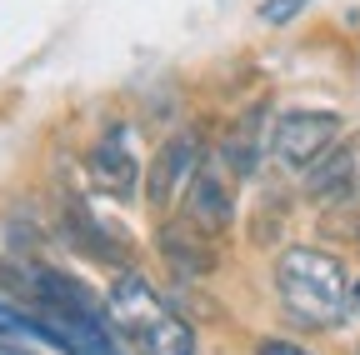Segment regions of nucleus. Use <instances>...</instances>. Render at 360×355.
<instances>
[{
    "label": "nucleus",
    "mask_w": 360,
    "mask_h": 355,
    "mask_svg": "<svg viewBox=\"0 0 360 355\" xmlns=\"http://www.w3.org/2000/svg\"><path fill=\"white\" fill-rule=\"evenodd\" d=\"M231 215H236V205H231V186H225V175L220 170H200L195 175V186L186 191V220L195 231H205L210 240H220L225 231H231Z\"/></svg>",
    "instance_id": "39448f33"
},
{
    "label": "nucleus",
    "mask_w": 360,
    "mask_h": 355,
    "mask_svg": "<svg viewBox=\"0 0 360 355\" xmlns=\"http://www.w3.org/2000/svg\"><path fill=\"white\" fill-rule=\"evenodd\" d=\"M305 6H310V0H260V11H255V15H260L265 25H290Z\"/></svg>",
    "instance_id": "9d476101"
},
{
    "label": "nucleus",
    "mask_w": 360,
    "mask_h": 355,
    "mask_svg": "<svg viewBox=\"0 0 360 355\" xmlns=\"http://www.w3.org/2000/svg\"><path fill=\"white\" fill-rule=\"evenodd\" d=\"M90 165H96V181H101V186H110L115 195H135L141 165H135V155L125 150V141H120V136L96 141V150H90Z\"/></svg>",
    "instance_id": "1a4fd4ad"
},
{
    "label": "nucleus",
    "mask_w": 360,
    "mask_h": 355,
    "mask_svg": "<svg viewBox=\"0 0 360 355\" xmlns=\"http://www.w3.org/2000/svg\"><path fill=\"white\" fill-rule=\"evenodd\" d=\"M350 280H345V265L330 250H310L295 245L276 260V295L285 305V316L305 330H335L355 316V300H350Z\"/></svg>",
    "instance_id": "f257e3e1"
},
{
    "label": "nucleus",
    "mask_w": 360,
    "mask_h": 355,
    "mask_svg": "<svg viewBox=\"0 0 360 355\" xmlns=\"http://www.w3.org/2000/svg\"><path fill=\"white\" fill-rule=\"evenodd\" d=\"M110 321L135 345V355H195V330L155 295V285L135 271H120L110 285Z\"/></svg>",
    "instance_id": "f03ea898"
},
{
    "label": "nucleus",
    "mask_w": 360,
    "mask_h": 355,
    "mask_svg": "<svg viewBox=\"0 0 360 355\" xmlns=\"http://www.w3.org/2000/svg\"><path fill=\"white\" fill-rule=\"evenodd\" d=\"M355 355H360V350H355Z\"/></svg>",
    "instance_id": "2eb2a0df"
},
{
    "label": "nucleus",
    "mask_w": 360,
    "mask_h": 355,
    "mask_svg": "<svg viewBox=\"0 0 360 355\" xmlns=\"http://www.w3.org/2000/svg\"><path fill=\"white\" fill-rule=\"evenodd\" d=\"M0 355H30V350H20V345H6V340H0Z\"/></svg>",
    "instance_id": "ddd939ff"
},
{
    "label": "nucleus",
    "mask_w": 360,
    "mask_h": 355,
    "mask_svg": "<svg viewBox=\"0 0 360 355\" xmlns=\"http://www.w3.org/2000/svg\"><path fill=\"white\" fill-rule=\"evenodd\" d=\"M255 355H310V350H300V345H290V340H260Z\"/></svg>",
    "instance_id": "f8f14e48"
},
{
    "label": "nucleus",
    "mask_w": 360,
    "mask_h": 355,
    "mask_svg": "<svg viewBox=\"0 0 360 355\" xmlns=\"http://www.w3.org/2000/svg\"><path fill=\"white\" fill-rule=\"evenodd\" d=\"M6 335H30V321H25V310L15 300L0 295V340H6Z\"/></svg>",
    "instance_id": "9b49d317"
},
{
    "label": "nucleus",
    "mask_w": 360,
    "mask_h": 355,
    "mask_svg": "<svg viewBox=\"0 0 360 355\" xmlns=\"http://www.w3.org/2000/svg\"><path fill=\"white\" fill-rule=\"evenodd\" d=\"M360 186V146H335L321 165L305 170V195L310 200H350Z\"/></svg>",
    "instance_id": "423d86ee"
},
{
    "label": "nucleus",
    "mask_w": 360,
    "mask_h": 355,
    "mask_svg": "<svg viewBox=\"0 0 360 355\" xmlns=\"http://www.w3.org/2000/svg\"><path fill=\"white\" fill-rule=\"evenodd\" d=\"M160 250H165V260L175 265V271H186V276L215 271V240H210L205 231H195L186 215H180L175 226L160 231Z\"/></svg>",
    "instance_id": "6e6552de"
},
{
    "label": "nucleus",
    "mask_w": 360,
    "mask_h": 355,
    "mask_svg": "<svg viewBox=\"0 0 360 355\" xmlns=\"http://www.w3.org/2000/svg\"><path fill=\"white\" fill-rule=\"evenodd\" d=\"M265 150H270V141H265V110L255 105V110H245V115H240L231 130H225V146H220V155H225V170H236L240 181H250Z\"/></svg>",
    "instance_id": "0eeeda50"
},
{
    "label": "nucleus",
    "mask_w": 360,
    "mask_h": 355,
    "mask_svg": "<svg viewBox=\"0 0 360 355\" xmlns=\"http://www.w3.org/2000/svg\"><path fill=\"white\" fill-rule=\"evenodd\" d=\"M350 300H355V316H360V280H355V290H350Z\"/></svg>",
    "instance_id": "4468645a"
},
{
    "label": "nucleus",
    "mask_w": 360,
    "mask_h": 355,
    "mask_svg": "<svg viewBox=\"0 0 360 355\" xmlns=\"http://www.w3.org/2000/svg\"><path fill=\"white\" fill-rule=\"evenodd\" d=\"M345 120L335 110H285L270 130V155L285 170H310L340 146Z\"/></svg>",
    "instance_id": "7ed1b4c3"
},
{
    "label": "nucleus",
    "mask_w": 360,
    "mask_h": 355,
    "mask_svg": "<svg viewBox=\"0 0 360 355\" xmlns=\"http://www.w3.org/2000/svg\"><path fill=\"white\" fill-rule=\"evenodd\" d=\"M205 165H200V141L191 136H170L165 146H160V155L150 160V170H146V200H150V210H170L175 200H186V191L195 186V175H200Z\"/></svg>",
    "instance_id": "20e7f679"
}]
</instances>
